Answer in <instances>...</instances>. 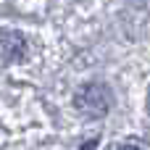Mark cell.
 <instances>
[{
	"mask_svg": "<svg viewBox=\"0 0 150 150\" xmlns=\"http://www.w3.org/2000/svg\"><path fill=\"white\" fill-rule=\"evenodd\" d=\"M74 105L84 113V116H92V119H100L108 113V105H111V98H108V90L103 84H87L76 92L74 98Z\"/></svg>",
	"mask_w": 150,
	"mask_h": 150,
	"instance_id": "cell-1",
	"label": "cell"
},
{
	"mask_svg": "<svg viewBox=\"0 0 150 150\" xmlns=\"http://www.w3.org/2000/svg\"><path fill=\"white\" fill-rule=\"evenodd\" d=\"M26 50H29V45H26V37L21 32H16V29L0 32V55H3V61L16 63L26 55Z\"/></svg>",
	"mask_w": 150,
	"mask_h": 150,
	"instance_id": "cell-2",
	"label": "cell"
},
{
	"mask_svg": "<svg viewBox=\"0 0 150 150\" xmlns=\"http://www.w3.org/2000/svg\"><path fill=\"white\" fill-rule=\"evenodd\" d=\"M119 150H140V148H134V145H121Z\"/></svg>",
	"mask_w": 150,
	"mask_h": 150,
	"instance_id": "cell-3",
	"label": "cell"
}]
</instances>
